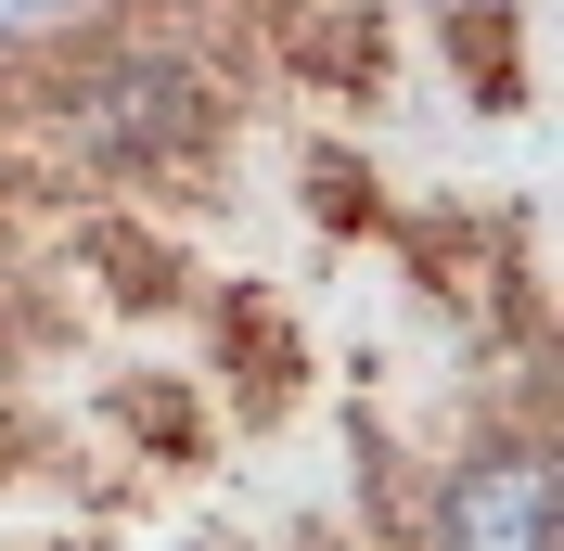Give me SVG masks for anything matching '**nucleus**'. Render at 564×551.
I'll use <instances>...</instances> for the list:
<instances>
[{"instance_id": "1", "label": "nucleus", "mask_w": 564, "mask_h": 551, "mask_svg": "<svg viewBox=\"0 0 564 551\" xmlns=\"http://www.w3.org/2000/svg\"><path fill=\"white\" fill-rule=\"evenodd\" d=\"M539 0H104L0 65V551H436L552 423Z\"/></svg>"}]
</instances>
